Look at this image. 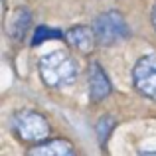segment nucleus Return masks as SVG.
Wrapping results in <instances>:
<instances>
[{
    "instance_id": "6e6552de",
    "label": "nucleus",
    "mask_w": 156,
    "mask_h": 156,
    "mask_svg": "<svg viewBox=\"0 0 156 156\" xmlns=\"http://www.w3.org/2000/svg\"><path fill=\"white\" fill-rule=\"evenodd\" d=\"M30 12L28 10H16L14 14H12L10 18V24H8V34H10V38L14 40V42H22L24 36L28 34V30H30Z\"/></svg>"
},
{
    "instance_id": "f257e3e1",
    "label": "nucleus",
    "mask_w": 156,
    "mask_h": 156,
    "mask_svg": "<svg viewBox=\"0 0 156 156\" xmlns=\"http://www.w3.org/2000/svg\"><path fill=\"white\" fill-rule=\"evenodd\" d=\"M38 69H40L42 81L48 87H53V89H63L73 85L77 79V73H79L75 59L67 51H61V50L44 55L38 63Z\"/></svg>"
},
{
    "instance_id": "9b49d317",
    "label": "nucleus",
    "mask_w": 156,
    "mask_h": 156,
    "mask_svg": "<svg viewBox=\"0 0 156 156\" xmlns=\"http://www.w3.org/2000/svg\"><path fill=\"white\" fill-rule=\"evenodd\" d=\"M152 26H154V30H156V4H154V8H152Z\"/></svg>"
},
{
    "instance_id": "20e7f679",
    "label": "nucleus",
    "mask_w": 156,
    "mask_h": 156,
    "mask_svg": "<svg viewBox=\"0 0 156 156\" xmlns=\"http://www.w3.org/2000/svg\"><path fill=\"white\" fill-rule=\"evenodd\" d=\"M133 83L140 95L156 101V53L140 57L133 67Z\"/></svg>"
},
{
    "instance_id": "1a4fd4ad",
    "label": "nucleus",
    "mask_w": 156,
    "mask_h": 156,
    "mask_svg": "<svg viewBox=\"0 0 156 156\" xmlns=\"http://www.w3.org/2000/svg\"><path fill=\"white\" fill-rule=\"evenodd\" d=\"M61 32H57L55 28H46V26H40L34 30V38H32V46H40V44H44L46 40H57L61 38Z\"/></svg>"
},
{
    "instance_id": "9d476101",
    "label": "nucleus",
    "mask_w": 156,
    "mask_h": 156,
    "mask_svg": "<svg viewBox=\"0 0 156 156\" xmlns=\"http://www.w3.org/2000/svg\"><path fill=\"white\" fill-rule=\"evenodd\" d=\"M113 126H115V119L113 117H103L99 122H97V134H99V140H101V144H105L107 142V136H109V133L113 130Z\"/></svg>"
},
{
    "instance_id": "0eeeda50",
    "label": "nucleus",
    "mask_w": 156,
    "mask_h": 156,
    "mask_svg": "<svg viewBox=\"0 0 156 156\" xmlns=\"http://www.w3.org/2000/svg\"><path fill=\"white\" fill-rule=\"evenodd\" d=\"M26 156H77V152L69 140L53 138V140H44L34 144L26 152Z\"/></svg>"
},
{
    "instance_id": "f03ea898",
    "label": "nucleus",
    "mask_w": 156,
    "mask_h": 156,
    "mask_svg": "<svg viewBox=\"0 0 156 156\" xmlns=\"http://www.w3.org/2000/svg\"><path fill=\"white\" fill-rule=\"evenodd\" d=\"M12 130L22 142L38 144L44 142L50 134V122L42 113L34 109H22L12 117Z\"/></svg>"
},
{
    "instance_id": "39448f33",
    "label": "nucleus",
    "mask_w": 156,
    "mask_h": 156,
    "mask_svg": "<svg viewBox=\"0 0 156 156\" xmlns=\"http://www.w3.org/2000/svg\"><path fill=\"white\" fill-rule=\"evenodd\" d=\"M87 83H89V97H91V101H95V103L107 99V97L111 95V91H113L105 69L101 67V63H97V61H91L89 67H87Z\"/></svg>"
},
{
    "instance_id": "7ed1b4c3",
    "label": "nucleus",
    "mask_w": 156,
    "mask_h": 156,
    "mask_svg": "<svg viewBox=\"0 0 156 156\" xmlns=\"http://www.w3.org/2000/svg\"><path fill=\"white\" fill-rule=\"evenodd\" d=\"M93 32L97 36L99 46H113L129 36V26H126L121 12L111 10L97 16L95 24H93Z\"/></svg>"
},
{
    "instance_id": "f8f14e48",
    "label": "nucleus",
    "mask_w": 156,
    "mask_h": 156,
    "mask_svg": "<svg viewBox=\"0 0 156 156\" xmlns=\"http://www.w3.org/2000/svg\"><path fill=\"white\" fill-rule=\"evenodd\" d=\"M138 156H156V150H150V152H138Z\"/></svg>"
},
{
    "instance_id": "423d86ee",
    "label": "nucleus",
    "mask_w": 156,
    "mask_h": 156,
    "mask_svg": "<svg viewBox=\"0 0 156 156\" xmlns=\"http://www.w3.org/2000/svg\"><path fill=\"white\" fill-rule=\"evenodd\" d=\"M63 38L73 50H77L79 53H85V55H89L95 50V44H97V36L93 32V28H87V26L71 28V30L65 32Z\"/></svg>"
}]
</instances>
